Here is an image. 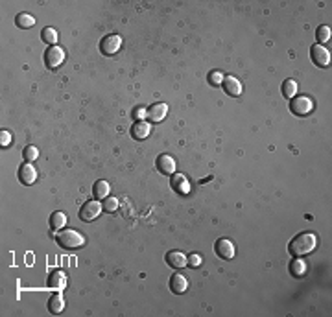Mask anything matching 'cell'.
<instances>
[{
  "mask_svg": "<svg viewBox=\"0 0 332 317\" xmlns=\"http://www.w3.org/2000/svg\"><path fill=\"white\" fill-rule=\"evenodd\" d=\"M316 247H317V236H316V232H310V230L299 232V234L288 244V251H290L291 256L308 255V253H312Z\"/></svg>",
  "mask_w": 332,
  "mask_h": 317,
  "instance_id": "cell-1",
  "label": "cell"
},
{
  "mask_svg": "<svg viewBox=\"0 0 332 317\" xmlns=\"http://www.w3.org/2000/svg\"><path fill=\"white\" fill-rule=\"evenodd\" d=\"M56 242L65 249H80L85 244V238L74 229H61V232H56Z\"/></svg>",
  "mask_w": 332,
  "mask_h": 317,
  "instance_id": "cell-2",
  "label": "cell"
},
{
  "mask_svg": "<svg viewBox=\"0 0 332 317\" xmlns=\"http://www.w3.org/2000/svg\"><path fill=\"white\" fill-rule=\"evenodd\" d=\"M314 109V102L308 96H293L290 100V111L296 116H307Z\"/></svg>",
  "mask_w": 332,
  "mask_h": 317,
  "instance_id": "cell-3",
  "label": "cell"
},
{
  "mask_svg": "<svg viewBox=\"0 0 332 317\" xmlns=\"http://www.w3.org/2000/svg\"><path fill=\"white\" fill-rule=\"evenodd\" d=\"M63 61H65V50L63 48H59L57 45L54 46H48V50L45 52V65L50 70H54V68L61 67Z\"/></svg>",
  "mask_w": 332,
  "mask_h": 317,
  "instance_id": "cell-4",
  "label": "cell"
},
{
  "mask_svg": "<svg viewBox=\"0 0 332 317\" xmlns=\"http://www.w3.org/2000/svg\"><path fill=\"white\" fill-rule=\"evenodd\" d=\"M310 57L312 61H314V65H317V67H328L330 65V52L325 48L323 45H314L310 48Z\"/></svg>",
  "mask_w": 332,
  "mask_h": 317,
  "instance_id": "cell-5",
  "label": "cell"
},
{
  "mask_svg": "<svg viewBox=\"0 0 332 317\" xmlns=\"http://www.w3.org/2000/svg\"><path fill=\"white\" fill-rule=\"evenodd\" d=\"M122 48V37L120 35H107L100 41V52L103 56H115Z\"/></svg>",
  "mask_w": 332,
  "mask_h": 317,
  "instance_id": "cell-6",
  "label": "cell"
},
{
  "mask_svg": "<svg viewBox=\"0 0 332 317\" xmlns=\"http://www.w3.org/2000/svg\"><path fill=\"white\" fill-rule=\"evenodd\" d=\"M102 210H103L102 203H98V201H87V203H83V207L80 209V220L89 223V221L96 220Z\"/></svg>",
  "mask_w": 332,
  "mask_h": 317,
  "instance_id": "cell-7",
  "label": "cell"
},
{
  "mask_svg": "<svg viewBox=\"0 0 332 317\" xmlns=\"http://www.w3.org/2000/svg\"><path fill=\"white\" fill-rule=\"evenodd\" d=\"M214 251L222 260H231V258H235V253H236L235 244H233L231 240H227V238H220V240L216 242Z\"/></svg>",
  "mask_w": 332,
  "mask_h": 317,
  "instance_id": "cell-8",
  "label": "cell"
},
{
  "mask_svg": "<svg viewBox=\"0 0 332 317\" xmlns=\"http://www.w3.org/2000/svg\"><path fill=\"white\" fill-rule=\"evenodd\" d=\"M155 166H157L159 174H163V175L175 174V161H174V157H170V155H166V153L159 155L157 161H155Z\"/></svg>",
  "mask_w": 332,
  "mask_h": 317,
  "instance_id": "cell-9",
  "label": "cell"
},
{
  "mask_svg": "<svg viewBox=\"0 0 332 317\" xmlns=\"http://www.w3.org/2000/svg\"><path fill=\"white\" fill-rule=\"evenodd\" d=\"M170 186H172L175 194H179V195H189V192H190V183L183 174H172Z\"/></svg>",
  "mask_w": 332,
  "mask_h": 317,
  "instance_id": "cell-10",
  "label": "cell"
},
{
  "mask_svg": "<svg viewBox=\"0 0 332 317\" xmlns=\"http://www.w3.org/2000/svg\"><path fill=\"white\" fill-rule=\"evenodd\" d=\"M19 181L26 186H30L37 181V170L33 168V164L31 163H24L19 168Z\"/></svg>",
  "mask_w": 332,
  "mask_h": 317,
  "instance_id": "cell-11",
  "label": "cell"
},
{
  "mask_svg": "<svg viewBox=\"0 0 332 317\" xmlns=\"http://www.w3.org/2000/svg\"><path fill=\"white\" fill-rule=\"evenodd\" d=\"M222 87H224L225 94H229V96L236 98L240 96L242 91H244V87H242V83L236 80L235 76H225L224 82H222Z\"/></svg>",
  "mask_w": 332,
  "mask_h": 317,
  "instance_id": "cell-12",
  "label": "cell"
},
{
  "mask_svg": "<svg viewBox=\"0 0 332 317\" xmlns=\"http://www.w3.org/2000/svg\"><path fill=\"white\" fill-rule=\"evenodd\" d=\"M189 290V281L187 276H183L181 273H175V275L170 276V292L175 293V295H181Z\"/></svg>",
  "mask_w": 332,
  "mask_h": 317,
  "instance_id": "cell-13",
  "label": "cell"
},
{
  "mask_svg": "<svg viewBox=\"0 0 332 317\" xmlns=\"http://www.w3.org/2000/svg\"><path fill=\"white\" fill-rule=\"evenodd\" d=\"M166 264L170 267H174V269H181V267L189 266V260L181 251H168L166 253Z\"/></svg>",
  "mask_w": 332,
  "mask_h": 317,
  "instance_id": "cell-14",
  "label": "cell"
},
{
  "mask_svg": "<svg viewBox=\"0 0 332 317\" xmlns=\"http://www.w3.org/2000/svg\"><path fill=\"white\" fill-rule=\"evenodd\" d=\"M66 286V275L61 271V269H56L48 276V288L54 290V292H63Z\"/></svg>",
  "mask_w": 332,
  "mask_h": 317,
  "instance_id": "cell-15",
  "label": "cell"
},
{
  "mask_svg": "<svg viewBox=\"0 0 332 317\" xmlns=\"http://www.w3.org/2000/svg\"><path fill=\"white\" fill-rule=\"evenodd\" d=\"M166 113H168V105L159 102V103H154V105L148 109V118L154 124H159V122H163V120H164Z\"/></svg>",
  "mask_w": 332,
  "mask_h": 317,
  "instance_id": "cell-16",
  "label": "cell"
},
{
  "mask_svg": "<svg viewBox=\"0 0 332 317\" xmlns=\"http://www.w3.org/2000/svg\"><path fill=\"white\" fill-rule=\"evenodd\" d=\"M150 133H152V126H150L148 122H144V120H140V122H135L131 128V137L135 138V140H144V138H148Z\"/></svg>",
  "mask_w": 332,
  "mask_h": 317,
  "instance_id": "cell-17",
  "label": "cell"
},
{
  "mask_svg": "<svg viewBox=\"0 0 332 317\" xmlns=\"http://www.w3.org/2000/svg\"><path fill=\"white\" fill-rule=\"evenodd\" d=\"M288 271H290L291 276H296V279H301V276H305V273H307V262L303 260L301 256H296V258L290 262V266H288Z\"/></svg>",
  "mask_w": 332,
  "mask_h": 317,
  "instance_id": "cell-18",
  "label": "cell"
},
{
  "mask_svg": "<svg viewBox=\"0 0 332 317\" xmlns=\"http://www.w3.org/2000/svg\"><path fill=\"white\" fill-rule=\"evenodd\" d=\"M48 310L52 313H61L65 310V299H63L61 293H54V295L48 299Z\"/></svg>",
  "mask_w": 332,
  "mask_h": 317,
  "instance_id": "cell-19",
  "label": "cell"
},
{
  "mask_svg": "<svg viewBox=\"0 0 332 317\" xmlns=\"http://www.w3.org/2000/svg\"><path fill=\"white\" fill-rule=\"evenodd\" d=\"M109 190H111V186H109L107 181H103V179L96 181L94 186H92V192H94V195H96L98 200H105L109 195Z\"/></svg>",
  "mask_w": 332,
  "mask_h": 317,
  "instance_id": "cell-20",
  "label": "cell"
},
{
  "mask_svg": "<svg viewBox=\"0 0 332 317\" xmlns=\"http://www.w3.org/2000/svg\"><path fill=\"white\" fill-rule=\"evenodd\" d=\"M65 225H66V214H63V212H54V214L50 216L52 230H61V229H65Z\"/></svg>",
  "mask_w": 332,
  "mask_h": 317,
  "instance_id": "cell-21",
  "label": "cell"
},
{
  "mask_svg": "<svg viewBox=\"0 0 332 317\" xmlns=\"http://www.w3.org/2000/svg\"><path fill=\"white\" fill-rule=\"evenodd\" d=\"M15 24L19 26V28H22V30H28V28H31V26L35 24V19H33L30 13H19V15L15 17Z\"/></svg>",
  "mask_w": 332,
  "mask_h": 317,
  "instance_id": "cell-22",
  "label": "cell"
},
{
  "mask_svg": "<svg viewBox=\"0 0 332 317\" xmlns=\"http://www.w3.org/2000/svg\"><path fill=\"white\" fill-rule=\"evenodd\" d=\"M297 89H299V85H297L293 80H284V83H282V94H284V98H288V100H291V98L297 94Z\"/></svg>",
  "mask_w": 332,
  "mask_h": 317,
  "instance_id": "cell-23",
  "label": "cell"
},
{
  "mask_svg": "<svg viewBox=\"0 0 332 317\" xmlns=\"http://www.w3.org/2000/svg\"><path fill=\"white\" fill-rule=\"evenodd\" d=\"M41 39H43V43H46V45L54 46L57 41V31L54 30V28H50V26H46V28H43V31H41Z\"/></svg>",
  "mask_w": 332,
  "mask_h": 317,
  "instance_id": "cell-24",
  "label": "cell"
},
{
  "mask_svg": "<svg viewBox=\"0 0 332 317\" xmlns=\"http://www.w3.org/2000/svg\"><path fill=\"white\" fill-rule=\"evenodd\" d=\"M22 158H24L26 163H33L39 158V149L35 146H26L24 151H22Z\"/></svg>",
  "mask_w": 332,
  "mask_h": 317,
  "instance_id": "cell-25",
  "label": "cell"
},
{
  "mask_svg": "<svg viewBox=\"0 0 332 317\" xmlns=\"http://www.w3.org/2000/svg\"><path fill=\"white\" fill-rule=\"evenodd\" d=\"M316 37H317V41H319V45L327 43L328 39H330V28H328V26H317Z\"/></svg>",
  "mask_w": 332,
  "mask_h": 317,
  "instance_id": "cell-26",
  "label": "cell"
},
{
  "mask_svg": "<svg viewBox=\"0 0 332 317\" xmlns=\"http://www.w3.org/2000/svg\"><path fill=\"white\" fill-rule=\"evenodd\" d=\"M102 209L105 210V212H115V210H118V200H117V197L107 195V197L103 200V203H102Z\"/></svg>",
  "mask_w": 332,
  "mask_h": 317,
  "instance_id": "cell-27",
  "label": "cell"
},
{
  "mask_svg": "<svg viewBox=\"0 0 332 317\" xmlns=\"http://www.w3.org/2000/svg\"><path fill=\"white\" fill-rule=\"evenodd\" d=\"M222 82H224V74H222L220 70H214L209 74V83L210 85H222Z\"/></svg>",
  "mask_w": 332,
  "mask_h": 317,
  "instance_id": "cell-28",
  "label": "cell"
},
{
  "mask_svg": "<svg viewBox=\"0 0 332 317\" xmlns=\"http://www.w3.org/2000/svg\"><path fill=\"white\" fill-rule=\"evenodd\" d=\"M133 116H135L137 122H140V120H144V118H148V109H146V107H135V109H133Z\"/></svg>",
  "mask_w": 332,
  "mask_h": 317,
  "instance_id": "cell-29",
  "label": "cell"
},
{
  "mask_svg": "<svg viewBox=\"0 0 332 317\" xmlns=\"http://www.w3.org/2000/svg\"><path fill=\"white\" fill-rule=\"evenodd\" d=\"M0 144H2V148L10 146V144H11V133H10V131L2 129V133H0Z\"/></svg>",
  "mask_w": 332,
  "mask_h": 317,
  "instance_id": "cell-30",
  "label": "cell"
},
{
  "mask_svg": "<svg viewBox=\"0 0 332 317\" xmlns=\"http://www.w3.org/2000/svg\"><path fill=\"white\" fill-rule=\"evenodd\" d=\"M187 260H189V266L190 267H199V266H201V256L196 255V253H194V255H190Z\"/></svg>",
  "mask_w": 332,
  "mask_h": 317,
  "instance_id": "cell-31",
  "label": "cell"
}]
</instances>
